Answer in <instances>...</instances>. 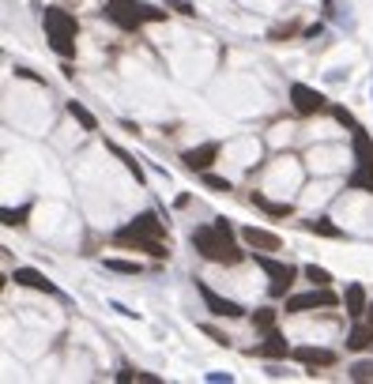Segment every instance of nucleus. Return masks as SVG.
Instances as JSON below:
<instances>
[{"mask_svg": "<svg viewBox=\"0 0 373 384\" xmlns=\"http://www.w3.org/2000/svg\"><path fill=\"white\" fill-rule=\"evenodd\" d=\"M193 245H196V253H200L204 260L226 264V268H234V264L245 260V253L234 245V226H230L226 219H215L211 226L193 230Z\"/></svg>", "mask_w": 373, "mask_h": 384, "instance_id": "f257e3e1", "label": "nucleus"}, {"mask_svg": "<svg viewBox=\"0 0 373 384\" xmlns=\"http://www.w3.org/2000/svg\"><path fill=\"white\" fill-rule=\"evenodd\" d=\"M42 23H45V34H50L53 53H61L65 61L76 57V15H68L65 8H45Z\"/></svg>", "mask_w": 373, "mask_h": 384, "instance_id": "f03ea898", "label": "nucleus"}, {"mask_svg": "<svg viewBox=\"0 0 373 384\" xmlns=\"http://www.w3.org/2000/svg\"><path fill=\"white\" fill-rule=\"evenodd\" d=\"M106 12H109V19H114L121 30H140L144 23H162L166 19V12L144 4V0H109Z\"/></svg>", "mask_w": 373, "mask_h": 384, "instance_id": "7ed1b4c3", "label": "nucleus"}, {"mask_svg": "<svg viewBox=\"0 0 373 384\" xmlns=\"http://www.w3.org/2000/svg\"><path fill=\"white\" fill-rule=\"evenodd\" d=\"M253 256H257V264L268 271V294H272V298H287L298 268L295 264H283V260H272V256H264V253H253Z\"/></svg>", "mask_w": 373, "mask_h": 384, "instance_id": "20e7f679", "label": "nucleus"}, {"mask_svg": "<svg viewBox=\"0 0 373 384\" xmlns=\"http://www.w3.org/2000/svg\"><path fill=\"white\" fill-rule=\"evenodd\" d=\"M336 301H339V298L328 290V286H313V290H306V294H295V298H287V309H283V313H309V309H332Z\"/></svg>", "mask_w": 373, "mask_h": 384, "instance_id": "39448f33", "label": "nucleus"}, {"mask_svg": "<svg viewBox=\"0 0 373 384\" xmlns=\"http://www.w3.org/2000/svg\"><path fill=\"white\" fill-rule=\"evenodd\" d=\"M196 290H200V298H204V306H208L211 317H226V320L245 317V309L237 306V301H230V298H223V294H215L208 283H204V279H196Z\"/></svg>", "mask_w": 373, "mask_h": 384, "instance_id": "423d86ee", "label": "nucleus"}, {"mask_svg": "<svg viewBox=\"0 0 373 384\" xmlns=\"http://www.w3.org/2000/svg\"><path fill=\"white\" fill-rule=\"evenodd\" d=\"M114 242L117 245H129V249H140V253H151L155 260H166L170 256V249L162 245V237H151V234H132V230H117L114 234Z\"/></svg>", "mask_w": 373, "mask_h": 384, "instance_id": "0eeeda50", "label": "nucleus"}, {"mask_svg": "<svg viewBox=\"0 0 373 384\" xmlns=\"http://www.w3.org/2000/svg\"><path fill=\"white\" fill-rule=\"evenodd\" d=\"M290 102H295V109L301 117H313V114H321V109H328V98L306 83H290Z\"/></svg>", "mask_w": 373, "mask_h": 384, "instance_id": "6e6552de", "label": "nucleus"}, {"mask_svg": "<svg viewBox=\"0 0 373 384\" xmlns=\"http://www.w3.org/2000/svg\"><path fill=\"white\" fill-rule=\"evenodd\" d=\"M242 242L257 253H279L283 249V237L272 234V230H260V226H245L242 230Z\"/></svg>", "mask_w": 373, "mask_h": 384, "instance_id": "1a4fd4ad", "label": "nucleus"}, {"mask_svg": "<svg viewBox=\"0 0 373 384\" xmlns=\"http://www.w3.org/2000/svg\"><path fill=\"white\" fill-rule=\"evenodd\" d=\"M290 358L309 365V377H317V365H336V350H324V347H295Z\"/></svg>", "mask_w": 373, "mask_h": 384, "instance_id": "9d476101", "label": "nucleus"}, {"mask_svg": "<svg viewBox=\"0 0 373 384\" xmlns=\"http://www.w3.org/2000/svg\"><path fill=\"white\" fill-rule=\"evenodd\" d=\"M219 151H223V147L211 140V143H200V147H189L185 155H181V162H185L189 170H200V173H204V170H208V166L219 158Z\"/></svg>", "mask_w": 373, "mask_h": 384, "instance_id": "9b49d317", "label": "nucleus"}, {"mask_svg": "<svg viewBox=\"0 0 373 384\" xmlns=\"http://www.w3.org/2000/svg\"><path fill=\"white\" fill-rule=\"evenodd\" d=\"M12 283L30 286V290H42V294H61L57 283H50V279H45L38 268H15V271H12Z\"/></svg>", "mask_w": 373, "mask_h": 384, "instance_id": "f8f14e48", "label": "nucleus"}, {"mask_svg": "<svg viewBox=\"0 0 373 384\" xmlns=\"http://www.w3.org/2000/svg\"><path fill=\"white\" fill-rule=\"evenodd\" d=\"M253 354H257V358H272V362H275V358H290V347H287V339L272 328L268 339L260 343V347H253Z\"/></svg>", "mask_w": 373, "mask_h": 384, "instance_id": "ddd939ff", "label": "nucleus"}, {"mask_svg": "<svg viewBox=\"0 0 373 384\" xmlns=\"http://www.w3.org/2000/svg\"><path fill=\"white\" fill-rule=\"evenodd\" d=\"M343 309H347V317H366V290H362V283H347V290H343Z\"/></svg>", "mask_w": 373, "mask_h": 384, "instance_id": "4468645a", "label": "nucleus"}, {"mask_svg": "<svg viewBox=\"0 0 373 384\" xmlns=\"http://www.w3.org/2000/svg\"><path fill=\"white\" fill-rule=\"evenodd\" d=\"M125 230H132V234H151V237H166V222H158V215H155V211L136 215V219H132Z\"/></svg>", "mask_w": 373, "mask_h": 384, "instance_id": "2eb2a0df", "label": "nucleus"}, {"mask_svg": "<svg viewBox=\"0 0 373 384\" xmlns=\"http://www.w3.org/2000/svg\"><path fill=\"white\" fill-rule=\"evenodd\" d=\"M354 162H359V170L373 173V140L362 128H354Z\"/></svg>", "mask_w": 373, "mask_h": 384, "instance_id": "dca6fc26", "label": "nucleus"}, {"mask_svg": "<svg viewBox=\"0 0 373 384\" xmlns=\"http://www.w3.org/2000/svg\"><path fill=\"white\" fill-rule=\"evenodd\" d=\"M347 347H351V350H366V347H373V324L351 328V332H347Z\"/></svg>", "mask_w": 373, "mask_h": 384, "instance_id": "f3484780", "label": "nucleus"}, {"mask_svg": "<svg viewBox=\"0 0 373 384\" xmlns=\"http://www.w3.org/2000/svg\"><path fill=\"white\" fill-rule=\"evenodd\" d=\"M301 230H306V234H321V237H343V230L332 226V219H306Z\"/></svg>", "mask_w": 373, "mask_h": 384, "instance_id": "a211bd4d", "label": "nucleus"}, {"mask_svg": "<svg viewBox=\"0 0 373 384\" xmlns=\"http://www.w3.org/2000/svg\"><path fill=\"white\" fill-rule=\"evenodd\" d=\"M0 219H4V226H27V219H30V204L4 207V211H0Z\"/></svg>", "mask_w": 373, "mask_h": 384, "instance_id": "6ab92c4d", "label": "nucleus"}, {"mask_svg": "<svg viewBox=\"0 0 373 384\" xmlns=\"http://www.w3.org/2000/svg\"><path fill=\"white\" fill-rule=\"evenodd\" d=\"M68 114H72L76 121L87 128V132H98V121H94V114H91V109L83 106V102H68Z\"/></svg>", "mask_w": 373, "mask_h": 384, "instance_id": "aec40b11", "label": "nucleus"}, {"mask_svg": "<svg viewBox=\"0 0 373 384\" xmlns=\"http://www.w3.org/2000/svg\"><path fill=\"white\" fill-rule=\"evenodd\" d=\"M109 151H114V155H117V158H121V162H125V170H129L132 178L140 181V185H144V166H140V162H136V158H132V155H129V151H125V147H117V143H109Z\"/></svg>", "mask_w": 373, "mask_h": 384, "instance_id": "412c9836", "label": "nucleus"}, {"mask_svg": "<svg viewBox=\"0 0 373 384\" xmlns=\"http://www.w3.org/2000/svg\"><path fill=\"white\" fill-rule=\"evenodd\" d=\"M253 328H257V332H272L275 328V309H257V313H253Z\"/></svg>", "mask_w": 373, "mask_h": 384, "instance_id": "4be33fe9", "label": "nucleus"}, {"mask_svg": "<svg viewBox=\"0 0 373 384\" xmlns=\"http://www.w3.org/2000/svg\"><path fill=\"white\" fill-rule=\"evenodd\" d=\"M347 377H351V381H359V384H373V362H354Z\"/></svg>", "mask_w": 373, "mask_h": 384, "instance_id": "5701e85b", "label": "nucleus"}, {"mask_svg": "<svg viewBox=\"0 0 373 384\" xmlns=\"http://www.w3.org/2000/svg\"><path fill=\"white\" fill-rule=\"evenodd\" d=\"M306 279H309V283H317V286H328L332 283V271L328 268H317V264H306Z\"/></svg>", "mask_w": 373, "mask_h": 384, "instance_id": "b1692460", "label": "nucleus"}, {"mask_svg": "<svg viewBox=\"0 0 373 384\" xmlns=\"http://www.w3.org/2000/svg\"><path fill=\"white\" fill-rule=\"evenodd\" d=\"M347 185H351V189H366L370 196H373V173H366V170H354L351 178H347Z\"/></svg>", "mask_w": 373, "mask_h": 384, "instance_id": "393cba45", "label": "nucleus"}, {"mask_svg": "<svg viewBox=\"0 0 373 384\" xmlns=\"http://www.w3.org/2000/svg\"><path fill=\"white\" fill-rule=\"evenodd\" d=\"M253 204H257L260 211H268V215H287L290 211V204H268L264 196H257V192H253Z\"/></svg>", "mask_w": 373, "mask_h": 384, "instance_id": "a878e982", "label": "nucleus"}, {"mask_svg": "<svg viewBox=\"0 0 373 384\" xmlns=\"http://www.w3.org/2000/svg\"><path fill=\"white\" fill-rule=\"evenodd\" d=\"M106 271H117V275H140V264H129V260H106Z\"/></svg>", "mask_w": 373, "mask_h": 384, "instance_id": "bb28decb", "label": "nucleus"}, {"mask_svg": "<svg viewBox=\"0 0 373 384\" xmlns=\"http://www.w3.org/2000/svg\"><path fill=\"white\" fill-rule=\"evenodd\" d=\"M332 117H336V121L343 125V128H351V132H354V128H359V121H354V117H351V109H343V106H332Z\"/></svg>", "mask_w": 373, "mask_h": 384, "instance_id": "cd10ccee", "label": "nucleus"}, {"mask_svg": "<svg viewBox=\"0 0 373 384\" xmlns=\"http://www.w3.org/2000/svg\"><path fill=\"white\" fill-rule=\"evenodd\" d=\"M204 185H208V189H215V192H230V189H234L226 178H215V173H208V170H204Z\"/></svg>", "mask_w": 373, "mask_h": 384, "instance_id": "c85d7f7f", "label": "nucleus"}, {"mask_svg": "<svg viewBox=\"0 0 373 384\" xmlns=\"http://www.w3.org/2000/svg\"><path fill=\"white\" fill-rule=\"evenodd\" d=\"M204 381H208V384H230V381H234V373H226V370H211Z\"/></svg>", "mask_w": 373, "mask_h": 384, "instance_id": "c756f323", "label": "nucleus"}, {"mask_svg": "<svg viewBox=\"0 0 373 384\" xmlns=\"http://www.w3.org/2000/svg\"><path fill=\"white\" fill-rule=\"evenodd\" d=\"M166 4H170L173 12H181V15H196V8L189 4V0H166Z\"/></svg>", "mask_w": 373, "mask_h": 384, "instance_id": "7c9ffc66", "label": "nucleus"}, {"mask_svg": "<svg viewBox=\"0 0 373 384\" xmlns=\"http://www.w3.org/2000/svg\"><path fill=\"white\" fill-rule=\"evenodd\" d=\"M15 76H23V79H34V83H42V76H34L30 68H23V64H15Z\"/></svg>", "mask_w": 373, "mask_h": 384, "instance_id": "2f4dec72", "label": "nucleus"}, {"mask_svg": "<svg viewBox=\"0 0 373 384\" xmlns=\"http://www.w3.org/2000/svg\"><path fill=\"white\" fill-rule=\"evenodd\" d=\"M114 313H121V317H129V320H132V317H136V313H132V309H129V306H121V301H114Z\"/></svg>", "mask_w": 373, "mask_h": 384, "instance_id": "473e14b6", "label": "nucleus"}, {"mask_svg": "<svg viewBox=\"0 0 373 384\" xmlns=\"http://www.w3.org/2000/svg\"><path fill=\"white\" fill-rule=\"evenodd\" d=\"M117 381H121V384H129V381H136V370H121V373H117Z\"/></svg>", "mask_w": 373, "mask_h": 384, "instance_id": "72a5a7b5", "label": "nucleus"}, {"mask_svg": "<svg viewBox=\"0 0 373 384\" xmlns=\"http://www.w3.org/2000/svg\"><path fill=\"white\" fill-rule=\"evenodd\" d=\"M366 320H370V324H373V306H370V309H366Z\"/></svg>", "mask_w": 373, "mask_h": 384, "instance_id": "f704fd0d", "label": "nucleus"}]
</instances>
